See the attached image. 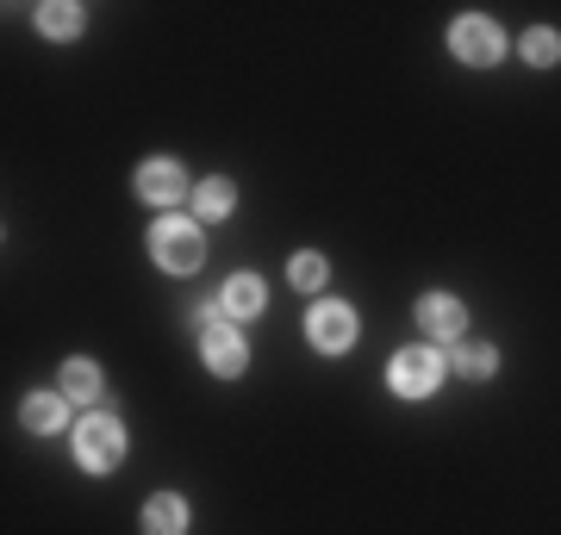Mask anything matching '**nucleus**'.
Returning a JSON list of instances; mask_svg holds the SVG:
<instances>
[{
    "label": "nucleus",
    "mask_w": 561,
    "mask_h": 535,
    "mask_svg": "<svg viewBox=\"0 0 561 535\" xmlns=\"http://www.w3.org/2000/svg\"><path fill=\"white\" fill-rule=\"evenodd\" d=\"M62 398H69V405H94V398H101V368L88 356L62 361Z\"/></svg>",
    "instance_id": "nucleus-13"
},
{
    "label": "nucleus",
    "mask_w": 561,
    "mask_h": 535,
    "mask_svg": "<svg viewBox=\"0 0 561 535\" xmlns=\"http://www.w3.org/2000/svg\"><path fill=\"white\" fill-rule=\"evenodd\" d=\"M306 337L319 356H343L350 342H356V312L343 305V299H319L312 312H306Z\"/></svg>",
    "instance_id": "nucleus-5"
},
{
    "label": "nucleus",
    "mask_w": 561,
    "mask_h": 535,
    "mask_svg": "<svg viewBox=\"0 0 561 535\" xmlns=\"http://www.w3.org/2000/svg\"><path fill=\"white\" fill-rule=\"evenodd\" d=\"M138 199H150V206H175V199H187V175H181V162L157 156L138 168Z\"/></svg>",
    "instance_id": "nucleus-8"
},
{
    "label": "nucleus",
    "mask_w": 561,
    "mask_h": 535,
    "mask_svg": "<svg viewBox=\"0 0 561 535\" xmlns=\"http://www.w3.org/2000/svg\"><path fill=\"white\" fill-rule=\"evenodd\" d=\"M443 368H449V361H443L437 342H419V349H400V356H393L387 386H393L400 398H431L443 386Z\"/></svg>",
    "instance_id": "nucleus-3"
},
{
    "label": "nucleus",
    "mask_w": 561,
    "mask_h": 535,
    "mask_svg": "<svg viewBox=\"0 0 561 535\" xmlns=\"http://www.w3.org/2000/svg\"><path fill=\"white\" fill-rule=\"evenodd\" d=\"M449 50H456L461 62H474V69H493V62L505 57V32L486 13H461L456 25H449Z\"/></svg>",
    "instance_id": "nucleus-4"
},
{
    "label": "nucleus",
    "mask_w": 561,
    "mask_h": 535,
    "mask_svg": "<svg viewBox=\"0 0 561 535\" xmlns=\"http://www.w3.org/2000/svg\"><path fill=\"white\" fill-rule=\"evenodd\" d=\"M262 305H268V287H262V275H231L219 293V312L225 317H262Z\"/></svg>",
    "instance_id": "nucleus-10"
},
{
    "label": "nucleus",
    "mask_w": 561,
    "mask_h": 535,
    "mask_svg": "<svg viewBox=\"0 0 561 535\" xmlns=\"http://www.w3.org/2000/svg\"><path fill=\"white\" fill-rule=\"evenodd\" d=\"M76 461L88 474H113L125 461V423L113 411H88L76 423Z\"/></svg>",
    "instance_id": "nucleus-2"
},
{
    "label": "nucleus",
    "mask_w": 561,
    "mask_h": 535,
    "mask_svg": "<svg viewBox=\"0 0 561 535\" xmlns=\"http://www.w3.org/2000/svg\"><path fill=\"white\" fill-rule=\"evenodd\" d=\"M201 361L213 368L219 380H238L243 368H250V349H243V337L231 330V324H206V337H201Z\"/></svg>",
    "instance_id": "nucleus-6"
},
{
    "label": "nucleus",
    "mask_w": 561,
    "mask_h": 535,
    "mask_svg": "<svg viewBox=\"0 0 561 535\" xmlns=\"http://www.w3.org/2000/svg\"><path fill=\"white\" fill-rule=\"evenodd\" d=\"M150 261H157L162 275H194L206 261L201 219H157V231H150Z\"/></svg>",
    "instance_id": "nucleus-1"
},
{
    "label": "nucleus",
    "mask_w": 561,
    "mask_h": 535,
    "mask_svg": "<svg viewBox=\"0 0 561 535\" xmlns=\"http://www.w3.org/2000/svg\"><path fill=\"white\" fill-rule=\"evenodd\" d=\"M20 423L32 437H62V423H69V398L62 393H32L20 405Z\"/></svg>",
    "instance_id": "nucleus-9"
},
{
    "label": "nucleus",
    "mask_w": 561,
    "mask_h": 535,
    "mask_svg": "<svg viewBox=\"0 0 561 535\" xmlns=\"http://www.w3.org/2000/svg\"><path fill=\"white\" fill-rule=\"evenodd\" d=\"M231 206H238V187H231L225 175H213V181H201V187H194V219H201V224L231 219Z\"/></svg>",
    "instance_id": "nucleus-12"
},
{
    "label": "nucleus",
    "mask_w": 561,
    "mask_h": 535,
    "mask_svg": "<svg viewBox=\"0 0 561 535\" xmlns=\"http://www.w3.org/2000/svg\"><path fill=\"white\" fill-rule=\"evenodd\" d=\"M518 50H524V62H530V69H556V62H561V38L549 32V25H530Z\"/></svg>",
    "instance_id": "nucleus-16"
},
{
    "label": "nucleus",
    "mask_w": 561,
    "mask_h": 535,
    "mask_svg": "<svg viewBox=\"0 0 561 535\" xmlns=\"http://www.w3.org/2000/svg\"><path fill=\"white\" fill-rule=\"evenodd\" d=\"M449 368H456V374H468V380H486L493 368H500V356H493L486 342H468V337H461L456 349H449Z\"/></svg>",
    "instance_id": "nucleus-15"
},
{
    "label": "nucleus",
    "mask_w": 561,
    "mask_h": 535,
    "mask_svg": "<svg viewBox=\"0 0 561 535\" xmlns=\"http://www.w3.org/2000/svg\"><path fill=\"white\" fill-rule=\"evenodd\" d=\"M144 535H187V498L181 492H157L144 504Z\"/></svg>",
    "instance_id": "nucleus-11"
},
{
    "label": "nucleus",
    "mask_w": 561,
    "mask_h": 535,
    "mask_svg": "<svg viewBox=\"0 0 561 535\" xmlns=\"http://www.w3.org/2000/svg\"><path fill=\"white\" fill-rule=\"evenodd\" d=\"M38 32L44 38H57V44L81 38V7H69V0H44L38 7Z\"/></svg>",
    "instance_id": "nucleus-14"
},
{
    "label": "nucleus",
    "mask_w": 561,
    "mask_h": 535,
    "mask_svg": "<svg viewBox=\"0 0 561 535\" xmlns=\"http://www.w3.org/2000/svg\"><path fill=\"white\" fill-rule=\"evenodd\" d=\"M419 330L456 349L461 330H468V312H461V299H449V293H424V299H419Z\"/></svg>",
    "instance_id": "nucleus-7"
},
{
    "label": "nucleus",
    "mask_w": 561,
    "mask_h": 535,
    "mask_svg": "<svg viewBox=\"0 0 561 535\" xmlns=\"http://www.w3.org/2000/svg\"><path fill=\"white\" fill-rule=\"evenodd\" d=\"M287 275H294V287L319 293L324 280H331V268H324V256H294V268H287Z\"/></svg>",
    "instance_id": "nucleus-17"
}]
</instances>
